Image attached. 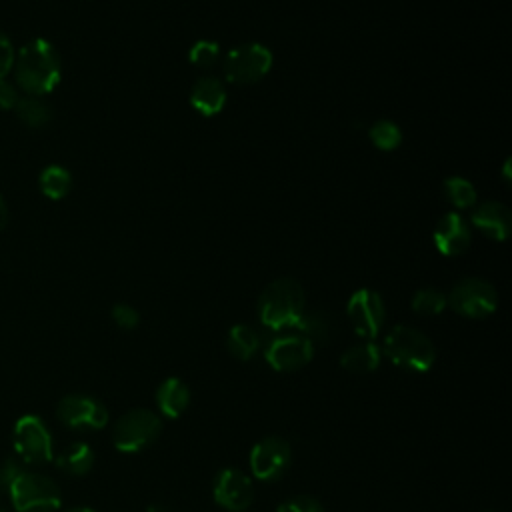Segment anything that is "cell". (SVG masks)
<instances>
[{
  "mask_svg": "<svg viewBox=\"0 0 512 512\" xmlns=\"http://www.w3.org/2000/svg\"><path fill=\"white\" fill-rule=\"evenodd\" d=\"M12 70L18 88L28 96L42 98L58 86L62 64L56 48L48 40L34 38L16 52Z\"/></svg>",
  "mask_w": 512,
  "mask_h": 512,
  "instance_id": "1",
  "label": "cell"
},
{
  "mask_svg": "<svg viewBox=\"0 0 512 512\" xmlns=\"http://www.w3.org/2000/svg\"><path fill=\"white\" fill-rule=\"evenodd\" d=\"M304 312V290L294 278L270 282L258 298V316L266 330L282 332L294 328Z\"/></svg>",
  "mask_w": 512,
  "mask_h": 512,
  "instance_id": "2",
  "label": "cell"
},
{
  "mask_svg": "<svg viewBox=\"0 0 512 512\" xmlns=\"http://www.w3.org/2000/svg\"><path fill=\"white\" fill-rule=\"evenodd\" d=\"M400 368L426 372L434 364V344L426 334L412 326H394L380 348Z\"/></svg>",
  "mask_w": 512,
  "mask_h": 512,
  "instance_id": "3",
  "label": "cell"
},
{
  "mask_svg": "<svg viewBox=\"0 0 512 512\" xmlns=\"http://www.w3.org/2000/svg\"><path fill=\"white\" fill-rule=\"evenodd\" d=\"M16 512H54L60 508V488L38 472L20 470L8 488Z\"/></svg>",
  "mask_w": 512,
  "mask_h": 512,
  "instance_id": "4",
  "label": "cell"
},
{
  "mask_svg": "<svg viewBox=\"0 0 512 512\" xmlns=\"http://www.w3.org/2000/svg\"><path fill=\"white\" fill-rule=\"evenodd\" d=\"M270 68H272V52L258 42L236 46L224 58L226 80L240 86L260 82Z\"/></svg>",
  "mask_w": 512,
  "mask_h": 512,
  "instance_id": "5",
  "label": "cell"
},
{
  "mask_svg": "<svg viewBox=\"0 0 512 512\" xmlns=\"http://www.w3.org/2000/svg\"><path fill=\"white\" fill-rule=\"evenodd\" d=\"M162 432L160 418L144 408L126 412L114 426V446L120 452H138L150 446Z\"/></svg>",
  "mask_w": 512,
  "mask_h": 512,
  "instance_id": "6",
  "label": "cell"
},
{
  "mask_svg": "<svg viewBox=\"0 0 512 512\" xmlns=\"http://www.w3.org/2000/svg\"><path fill=\"white\" fill-rule=\"evenodd\" d=\"M446 304L466 318H486L498 306V294L494 286L480 278L460 280L448 294Z\"/></svg>",
  "mask_w": 512,
  "mask_h": 512,
  "instance_id": "7",
  "label": "cell"
},
{
  "mask_svg": "<svg viewBox=\"0 0 512 512\" xmlns=\"http://www.w3.org/2000/svg\"><path fill=\"white\" fill-rule=\"evenodd\" d=\"M12 442L16 454L26 464H44L52 460V436L48 426L34 414L16 420Z\"/></svg>",
  "mask_w": 512,
  "mask_h": 512,
  "instance_id": "8",
  "label": "cell"
},
{
  "mask_svg": "<svg viewBox=\"0 0 512 512\" xmlns=\"http://www.w3.org/2000/svg\"><path fill=\"white\" fill-rule=\"evenodd\" d=\"M346 312H348V318H350L356 334L364 336L368 340L378 336V332L384 324V318H386V308H384L382 296L370 288L356 290L348 300Z\"/></svg>",
  "mask_w": 512,
  "mask_h": 512,
  "instance_id": "9",
  "label": "cell"
},
{
  "mask_svg": "<svg viewBox=\"0 0 512 512\" xmlns=\"http://www.w3.org/2000/svg\"><path fill=\"white\" fill-rule=\"evenodd\" d=\"M312 354H314V344L300 334H276L266 342V348H264L266 362L278 372L298 370L306 366Z\"/></svg>",
  "mask_w": 512,
  "mask_h": 512,
  "instance_id": "10",
  "label": "cell"
},
{
  "mask_svg": "<svg viewBox=\"0 0 512 512\" xmlns=\"http://www.w3.org/2000/svg\"><path fill=\"white\" fill-rule=\"evenodd\" d=\"M290 444L280 436L262 438L250 452V468L258 480H276L290 466Z\"/></svg>",
  "mask_w": 512,
  "mask_h": 512,
  "instance_id": "11",
  "label": "cell"
},
{
  "mask_svg": "<svg viewBox=\"0 0 512 512\" xmlns=\"http://www.w3.org/2000/svg\"><path fill=\"white\" fill-rule=\"evenodd\" d=\"M56 414L70 428H102L108 422L106 406L86 394H68L58 402Z\"/></svg>",
  "mask_w": 512,
  "mask_h": 512,
  "instance_id": "12",
  "label": "cell"
},
{
  "mask_svg": "<svg viewBox=\"0 0 512 512\" xmlns=\"http://www.w3.org/2000/svg\"><path fill=\"white\" fill-rule=\"evenodd\" d=\"M214 500L226 508V510H232V512H242L246 510L252 500H254V486H252V480L236 470V468H226V470H220L214 478Z\"/></svg>",
  "mask_w": 512,
  "mask_h": 512,
  "instance_id": "13",
  "label": "cell"
},
{
  "mask_svg": "<svg viewBox=\"0 0 512 512\" xmlns=\"http://www.w3.org/2000/svg\"><path fill=\"white\" fill-rule=\"evenodd\" d=\"M470 230L458 212H448L440 218L434 230V244L444 256H458L470 246Z\"/></svg>",
  "mask_w": 512,
  "mask_h": 512,
  "instance_id": "14",
  "label": "cell"
},
{
  "mask_svg": "<svg viewBox=\"0 0 512 512\" xmlns=\"http://www.w3.org/2000/svg\"><path fill=\"white\" fill-rule=\"evenodd\" d=\"M472 224L492 240H506L512 228V216L504 204L484 202L474 210Z\"/></svg>",
  "mask_w": 512,
  "mask_h": 512,
  "instance_id": "15",
  "label": "cell"
},
{
  "mask_svg": "<svg viewBox=\"0 0 512 512\" xmlns=\"http://www.w3.org/2000/svg\"><path fill=\"white\" fill-rule=\"evenodd\" d=\"M190 104L202 116L218 114L226 104L224 84L214 76H202L190 92Z\"/></svg>",
  "mask_w": 512,
  "mask_h": 512,
  "instance_id": "16",
  "label": "cell"
},
{
  "mask_svg": "<svg viewBox=\"0 0 512 512\" xmlns=\"http://www.w3.org/2000/svg\"><path fill=\"white\" fill-rule=\"evenodd\" d=\"M156 404L168 418H178L190 404V390L180 378H166L156 390Z\"/></svg>",
  "mask_w": 512,
  "mask_h": 512,
  "instance_id": "17",
  "label": "cell"
},
{
  "mask_svg": "<svg viewBox=\"0 0 512 512\" xmlns=\"http://www.w3.org/2000/svg\"><path fill=\"white\" fill-rule=\"evenodd\" d=\"M380 358H382L380 346L374 344V342H364V344H358V346L348 348V350L342 354L340 364H342V368L348 370V372L364 374V372L376 370L378 364H380Z\"/></svg>",
  "mask_w": 512,
  "mask_h": 512,
  "instance_id": "18",
  "label": "cell"
},
{
  "mask_svg": "<svg viewBox=\"0 0 512 512\" xmlns=\"http://www.w3.org/2000/svg\"><path fill=\"white\" fill-rule=\"evenodd\" d=\"M60 470L72 476L86 474L94 464V452L86 442H74L66 450H62L56 458Z\"/></svg>",
  "mask_w": 512,
  "mask_h": 512,
  "instance_id": "19",
  "label": "cell"
},
{
  "mask_svg": "<svg viewBox=\"0 0 512 512\" xmlns=\"http://www.w3.org/2000/svg\"><path fill=\"white\" fill-rule=\"evenodd\" d=\"M260 334L248 324H236L228 332V350L238 360H250L260 348Z\"/></svg>",
  "mask_w": 512,
  "mask_h": 512,
  "instance_id": "20",
  "label": "cell"
},
{
  "mask_svg": "<svg viewBox=\"0 0 512 512\" xmlns=\"http://www.w3.org/2000/svg\"><path fill=\"white\" fill-rule=\"evenodd\" d=\"M14 112L18 120L28 128H44L52 120L50 106L38 96H22L14 106Z\"/></svg>",
  "mask_w": 512,
  "mask_h": 512,
  "instance_id": "21",
  "label": "cell"
},
{
  "mask_svg": "<svg viewBox=\"0 0 512 512\" xmlns=\"http://www.w3.org/2000/svg\"><path fill=\"white\" fill-rule=\"evenodd\" d=\"M38 184H40V190L46 198L50 200H62L70 188H72V176L66 168L62 166H46L42 172H40V178H38Z\"/></svg>",
  "mask_w": 512,
  "mask_h": 512,
  "instance_id": "22",
  "label": "cell"
},
{
  "mask_svg": "<svg viewBox=\"0 0 512 512\" xmlns=\"http://www.w3.org/2000/svg\"><path fill=\"white\" fill-rule=\"evenodd\" d=\"M294 328L298 330L300 336H304L312 344H324L328 340V336H330L328 320L320 312H316V310H304L300 314L298 322L294 324Z\"/></svg>",
  "mask_w": 512,
  "mask_h": 512,
  "instance_id": "23",
  "label": "cell"
},
{
  "mask_svg": "<svg viewBox=\"0 0 512 512\" xmlns=\"http://www.w3.org/2000/svg\"><path fill=\"white\" fill-rule=\"evenodd\" d=\"M444 192L446 198L456 206V208H470L476 204V188L472 186L470 180L462 176H452L444 182Z\"/></svg>",
  "mask_w": 512,
  "mask_h": 512,
  "instance_id": "24",
  "label": "cell"
},
{
  "mask_svg": "<svg viewBox=\"0 0 512 512\" xmlns=\"http://www.w3.org/2000/svg\"><path fill=\"white\" fill-rule=\"evenodd\" d=\"M368 136L372 140V144L384 152L388 150H394L396 146H400L402 142V130L390 122V120H378L370 126L368 130Z\"/></svg>",
  "mask_w": 512,
  "mask_h": 512,
  "instance_id": "25",
  "label": "cell"
},
{
  "mask_svg": "<svg viewBox=\"0 0 512 512\" xmlns=\"http://www.w3.org/2000/svg\"><path fill=\"white\" fill-rule=\"evenodd\" d=\"M446 308V294L436 288H422L412 296V310L424 316L440 314Z\"/></svg>",
  "mask_w": 512,
  "mask_h": 512,
  "instance_id": "26",
  "label": "cell"
},
{
  "mask_svg": "<svg viewBox=\"0 0 512 512\" xmlns=\"http://www.w3.org/2000/svg\"><path fill=\"white\" fill-rule=\"evenodd\" d=\"M218 58H220V46L212 40H198L188 52V60L196 68H212L218 62Z\"/></svg>",
  "mask_w": 512,
  "mask_h": 512,
  "instance_id": "27",
  "label": "cell"
},
{
  "mask_svg": "<svg viewBox=\"0 0 512 512\" xmlns=\"http://www.w3.org/2000/svg\"><path fill=\"white\" fill-rule=\"evenodd\" d=\"M276 512H324V508L312 496H294L284 500Z\"/></svg>",
  "mask_w": 512,
  "mask_h": 512,
  "instance_id": "28",
  "label": "cell"
},
{
  "mask_svg": "<svg viewBox=\"0 0 512 512\" xmlns=\"http://www.w3.org/2000/svg\"><path fill=\"white\" fill-rule=\"evenodd\" d=\"M112 320H114V324L120 326L122 330H132V328L138 324L140 316H138L136 308H132L130 304H116V306L112 308Z\"/></svg>",
  "mask_w": 512,
  "mask_h": 512,
  "instance_id": "29",
  "label": "cell"
},
{
  "mask_svg": "<svg viewBox=\"0 0 512 512\" xmlns=\"http://www.w3.org/2000/svg\"><path fill=\"white\" fill-rule=\"evenodd\" d=\"M14 58H16V52L10 38L0 32V78H6V74L12 70Z\"/></svg>",
  "mask_w": 512,
  "mask_h": 512,
  "instance_id": "30",
  "label": "cell"
},
{
  "mask_svg": "<svg viewBox=\"0 0 512 512\" xmlns=\"http://www.w3.org/2000/svg\"><path fill=\"white\" fill-rule=\"evenodd\" d=\"M20 470H22V466L14 458H8L0 464V492H8L10 484L20 474Z\"/></svg>",
  "mask_w": 512,
  "mask_h": 512,
  "instance_id": "31",
  "label": "cell"
},
{
  "mask_svg": "<svg viewBox=\"0 0 512 512\" xmlns=\"http://www.w3.org/2000/svg\"><path fill=\"white\" fill-rule=\"evenodd\" d=\"M18 100H20V94H18L16 86L12 82H8L6 78H0V108L14 110Z\"/></svg>",
  "mask_w": 512,
  "mask_h": 512,
  "instance_id": "32",
  "label": "cell"
},
{
  "mask_svg": "<svg viewBox=\"0 0 512 512\" xmlns=\"http://www.w3.org/2000/svg\"><path fill=\"white\" fill-rule=\"evenodd\" d=\"M6 222H8V208H6V202L0 196V230L6 226Z\"/></svg>",
  "mask_w": 512,
  "mask_h": 512,
  "instance_id": "33",
  "label": "cell"
},
{
  "mask_svg": "<svg viewBox=\"0 0 512 512\" xmlns=\"http://www.w3.org/2000/svg\"><path fill=\"white\" fill-rule=\"evenodd\" d=\"M146 512H170V510L164 504H152V506H148Z\"/></svg>",
  "mask_w": 512,
  "mask_h": 512,
  "instance_id": "34",
  "label": "cell"
},
{
  "mask_svg": "<svg viewBox=\"0 0 512 512\" xmlns=\"http://www.w3.org/2000/svg\"><path fill=\"white\" fill-rule=\"evenodd\" d=\"M66 512H96V510H92V508H70V510H66Z\"/></svg>",
  "mask_w": 512,
  "mask_h": 512,
  "instance_id": "35",
  "label": "cell"
},
{
  "mask_svg": "<svg viewBox=\"0 0 512 512\" xmlns=\"http://www.w3.org/2000/svg\"><path fill=\"white\" fill-rule=\"evenodd\" d=\"M0 512H8V510H6V508H4V506H0Z\"/></svg>",
  "mask_w": 512,
  "mask_h": 512,
  "instance_id": "36",
  "label": "cell"
},
{
  "mask_svg": "<svg viewBox=\"0 0 512 512\" xmlns=\"http://www.w3.org/2000/svg\"><path fill=\"white\" fill-rule=\"evenodd\" d=\"M0 494H2V492H0Z\"/></svg>",
  "mask_w": 512,
  "mask_h": 512,
  "instance_id": "37",
  "label": "cell"
}]
</instances>
